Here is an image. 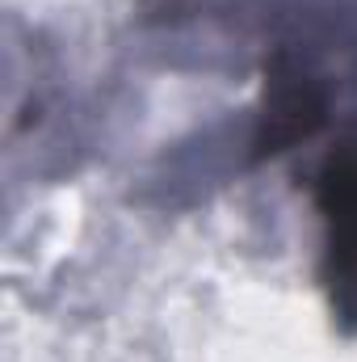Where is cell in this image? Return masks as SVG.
<instances>
[{
  "label": "cell",
  "mask_w": 357,
  "mask_h": 362,
  "mask_svg": "<svg viewBox=\"0 0 357 362\" xmlns=\"http://www.w3.org/2000/svg\"><path fill=\"white\" fill-rule=\"evenodd\" d=\"M315 206L324 219V286L332 295V312L357 329V131L324 160Z\"/></svg>",
  "instance_id": "1"
}]
</instances>
